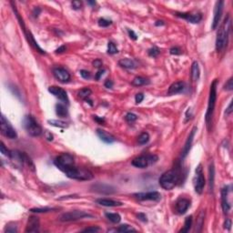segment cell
Wrapping results in <instances>:
<instances>
[{
	"label": "cell",
	"mask_w": 233,
	"mask_h": 233,
	"mask_svg": "<svg viewBox=\"0 0 233 233\" xmlns=\"http://www.w3.org/2000/svg\"><path fill=\"white\" fill-rule=\"evenodd\" d=\"M230 28H231V19L230 18V16H227V18L225 19L217 34V38H216L217 51L220 52L225 48L228 43V38H229V35L230 32Z\"/></svg>",
	"instance_id": "1"
},
{
	"label": "cell",
	"mask_w": 233,
	"mask_h": 233,
	"mask_svg": "<svg viewBox=\"0 0 233 233\" xmlns=\"http://www.w3.org/2000/svg\"><path fill=\"white\" fill-rule=\"evenodd\" d=\"M63 172L66 175V177L77 180H90L94 177L93 173L90 170L84 168L75 167V165L65 168Z\"/></svg>",
	"instance_id": "2"
},
{
	"label": "cell",
	"mask_w": 233,
	"mask_h": 233,
	"mask_svg": "<svg viewBox=\"0 0 233 233\" xmlns=\"http://www.w3.org/2000/svg\"><path fill=\"white\" fill-rule=\"evenodd\" d=\"M179 175L176 169H170L166 171L159 177V185L166 190H170L177 185Z\"/></svg>",
	"instance_id": "3"
},
{
	"label": "cell",
	"mask_w": 233,
	"mask_h": 233,
	"mask_svg": "<svg viewBox=\"0 0 233 233\" xmlns=\"http://www.w3.org/2000/svg\"><path fill=\"white\" fill-rule=\"evenodd\" d=\"M217 84H218V80L215 79L214 81L211 83V85H210L208 109H207V112H206L205 116L206 122H207L208 125H209L210 120L212 119V115H213L215 106H216V100H217Z\"/></svg>",
	"instance_id": "4"
},
{
	"label": "cell",
	"mask_w": 233,
	"mask_h": 233,
	"mask_svg": "<svg viewBox=\"0 0 233 233\" xmlns=\"http://www.w3.org/2000/svg\"><path fill=\"white\" fill-rule=\"evenodd\" d=\"M24 127L28 133L32 137H39L42 134V128L31 115L26 116L24 119Z\"/></svg>",
	"instance_id": "5"
},
{
	"label": "cell",
	"mask_w": 233,
	"mask_h": 233,
	"mask_svg": "<svg viewBox=\"0 0 233 233\" xmlns=\"http://www.w3.org/2000/svg\"><path fill=\"white\" fill-rule=\"evenodd\" d=\"M12 4V3H11ZM12 6H13V4H12ZM13 10H14V12H15V14H16V16H17V18L19 19V24H20V26H21V28L23 29V31H24V34H25V36L27 37V39H28V43L32 46V47H34L37 51H38L39 53H41V54H46V52H45V50H43L41 47L38 46V44H37V42L35 40V38L33 37V35L27 30V28L25 27V23H24V20L23 19H21V17L19 16V12L17 11V8H16V7L15 6H13Z\"/></svg>",
	"instance_id": "6"
},
{
	"label": "cell",
	"mask_w": 233,
	"mask_h": 233,
	"mask_svg": "<svg viewBox=\"0 0 233 233\" xmlns=\"http://www.w3.org/2000/svg\"><path fill=\"white\" fill-rule=\"evenodd\" d=\"M158 156L156 155H142L132 160V165L136 168H145L156 163L158 161Z\"/></svg>",
	"instance_id": "7"
},
{
	"label": "cell",
	"mask_w": 233,
	"mask_h": 233,
	"mask_svg": "<svg viewBox=\"0 0 233 233\" xmlns=\"http://www.w3.org/2000/svg\"><path fill=\"white\" fill-rule=\"evenodd\" d=\"M85 218H93V215L89 214L87 212H85V211L74 210V211H69V212H66V213L60 215L58 220L60 221L66 222V221H75V220H82Z\"/></svg>",
	"instance_id": "8"
},
{
	"label": "cell",
	"mask_w": 233,
	"mask_h": 233,
	"mask_svg": "<svg viewBox=\"0 0 233 233\" xmlns=\"http://www.w3.org/2000/svg\"><path fill=\"white\" fill-rule=\"evenodd\" d=\"M54 164L56 165V168H58L61 171H63L65 168L74 166V158L69 153H63L57 156L55 159Z\"/></svg>",
	"instance_id": "9"
},
{
	"label": "cell",
	"mask_w": 233,
	"mask_h": 233,
	"mask_svg": "<svg viewBox=\"0 0 233 233\" xmlns=\"http://www.w3.org/2000/svg\"><path fill=\"white\" fill-rule=\"evenodd\" d=\"M0 130L1 133L7 137L9 140H16L18 138V134L15 130V129L12 127L9 121L5 118L4 115L1 116V120H0Z\"/></svg>",
	"instance_id": "10"
},
{
	"label": "cell",
	"mask_w": 233,
	"mask_h": 233,
	"mask_svg": "<svg viewBox=\"0 0 233 233\" xmlns=\"http://www.w3.org/2000/svg\"><path fill=\"white\" fill-rule=\"evenodd\" d=\"M195 172H196V176H195V179H194L195 191H196L198 194H201L203 192V189H204L206 182L204 173H203V169H202V166L200 164L197 167Z\"/></svg>",
	"instance_id": "11"
},
{
	"label": "cell",
	"mask_w": 233,
	"mask_h": 233,
	"mask_svg": "<svg viewBox=\"0 0 233 233\" xmlns=\"http://www.w3.org/2000/svg\"><path fill=\"white\" fill-rule=\"evenodd\" d=\"M230 192V187L226 186L221 189V207L225 214H228L231 209L230 201L229 200V194Z\"/></svg>",
	"instance_id": "12"
},
{
	"label": "cell",
	"mask_w": 233,
	"mask_h": 233,
	"mask_svg": "<svg viewBox=\"0 0 233 233\" xmlns=\"http://www.w3.org/2000/svg\"><path fill=\"white\" fill-rule=\"evenodd\" d=\"M137 199L139 200H154L158 201L161 199V194L158 191H149V192H140L133 194Z\"/></svg>",
	"instance_id": "13"
},
{
	"label": "cell",
	"mask_w": 233,
	"mask_h": 233,
	"mask_svg": "<svg viewBox=\"0 0 233 233\" xmlns=\"http://www.w3.org/2000/svg\"><path fill=\"white\" fill-rule=\"evenodd\" d=\"M176 16L178 18L185 19L188 22H190L192 24H198L201 21L202 19V15L200 13H180L177 12Z\"/></svg>",
	"instance_id": "14"
},
{
	"label": "cell",
	"mask_w": 233,
	"mask_h": 233,
	"mask_svg": "<svg viewBox=\"0 0 233 233\" xmlns=\"http://www.w3.org/2000/svg\"><path fill=\"white\" fill-rule=\"evenodd\" d=\"M224 8V1H218L216 3L214 9V19H213V22H212V26L211 28L212 29H216L217 27L219 26V23L220 21L221 16H222V12H223Z\"/></svg>",
	"instance_id": "15"
},
{
	"label": "cell",
	"mask_w": 233,
	"mask_h": 233,
	"mask_svg": "<svg viewBox=\"0 0 233 233\" xmlns=\"http://www.w3.org/2000/svg\"><path fill=\"white\" fill-rule=\"evenodd\" d=\"M48 91L52 94V95H54L56 98H57L59 100H61L62 102L66 103V104H68V102H69L67 94H66V92L63 88L56 87V86H52V87H48Z\"/></svg>",
	"instance_id": "16"
},
{
	"label": "cell",
	"mask_w": 233,
	"mask_h": 233,
	"mask_svg": "<svg viewBox=\"0 0 233 233\" xmlns=\"http://www.w3.org/2000/svg\"><path fill=\"white\" fill-rule=\"evenodd\" d=\"M53 74H54V76H55V77H56V79H57L58 81L62 82V83H66V82H68V81L70 80V78H71L70 74L68 73V71L66 70L65 68H63V67H60V66L55 67V68L53 69Z\"/></svg>",
	"instance_id": "17"
},
{
	"label": "cell",
	"mask_w": 233,
	"mask_h": 233,
	"mask_svg": "<svg viewBox=\"0 0 233 233\" xmlns=\"http://www.w3.org/2000/svg\"><path fill=\"white\" fill-rule=\"evenodd\" d=\"M39 227H40V222L39 219L37 216H31L28 218L27 228H26V232H34L37 233L39 231Z\"/></svg>",
	"instance_id": "18"
},
{
	"label": "cell",
	"mask_w": 233,
	"mask_h": 233,
	"mask_svg": "<svg viewBox=\"0 0 233 233\" xmlns=\"http://www.w3.org/2000/svg\"><path fill=\"white\" fill-rule=\"evenodd\" d=\"M197 130H198L197 127H194V128L192 129L191 132H190L189 136L188 137V140H187L186 143H185V145H184V148L182 149V153H181V158H182V159H184L186 158L187 155L188 154V152H189V150H190V148H191V145H192L193 139H194V137H195V133H196Z\"/></svg>",
	"instance_id": "19"
},
{
	"label": "cell",
	"mask_w": 233,
	"mask_h": 233,
	"mask_svg": "<svg viewBox=\"0 0 233 233\" xmlns=\"http://www.w3.org/2000/svg\"><path fill=\"white\" fill-rule=\"evenodd\" d=\"M93 188L95 191H97L98 193H102V194H111L116 191L115 188L109 186V185H107V184H101V183L94 185Z\"/></svg>",
	"instance_id": "20"
},
{
	"label": "cell",
	"mask_w": 233,
	"mask_h": 233,
	"mask_svg": "<svg viewBox=\"0 0 233 233\" xmlns=\"http://www.w3.org/2000/svg\"><path fill=\"white\" fill-rule=\"evenodd\" d=\"M97 135L102 141H104L105 143H108V144H111L116 141V139L113 135H111L110 133H109L107 131L100 130V129L97 130Z\"/></svg>",
	"instance_id": "21"
},
{
	"label": "cell",
	"mask_w": 233,
	"mask_h": 233,
	"mask_svg": "<svg viewBox=\"0 0 233 233\" xmlns=\"http://www.w3.org/2000/svg\"><path fill=\"white\" fill-rule=\"evenodd\" d=\"M190 202L187 199H179L176 202V209L179 214H184L188 209Z\"/></svg>",
	"instance_id": "22"
},
{
	"label": "cell",
	"mask_w": 233,
	"mask_h": 233,
	"mask_svg": "<svg viewBox=\"0 0 233 233\" xmlns=\"http://www.w3.org/2000/svg\"><path fill=\"white\" fill-rule=\"evenodd\" d=\"M184 88H185V83L182 81H177V82H174L173 84L170 85L168 90V95H176V94L182 92L184 90Z\"/></svg>",
	"instance_id": "23"
},
{
	"label": "cell",
	"mask_w": 233,
	"mask_h": 233,
	"mask_svg": "<svg viewBox=\"0 0 233 233\" xmlns=\"http://www.w3.org/2000/svg\"><path fill=\"white\" fill-rule=\"evenodd\" d=\"M96 202L104 207H119V206L123 205V203L120 201L113 200L109 199H98Z\"/></svg>",
	"instance_id": "24"
},
{
	"label": "cell",
	"mask_w": 233,
	"mask_h": 233,
	"mask_svg": "<svg viewBox=\"0 0 233 233\" xmlns=\"http://www.w3.org/2000/svg\"><path fill=\"white\" fill-rule=\"evenodd\" d=\"M119 65L120 66L123 68H126V69H133L136 67V64L135 62L130 59V58H123L120 59L119 61Z\"/></svg>",
	"instance_id": "25"
},
{
	"label": "cell",
	"mask_w": 233,
	"mask_h": 233,
	"mask_svg": "<svg viewBox=\"0 0 233 233\" xmlns=\"http://www.w3.org/2000/svg\"><path fill=\"white\" fill-rule=\"evenodd\" d=\"M56 113L60 118H66L67 116V109L65 105L61 103H57L56 105Z\"/></svg>",
	"instance_id": "26"
},
{
	"label": "cell",
	"mask_w": 233,
	"mask_h": 233,
	"mask_svg": "<svg viewBox=\"0 0 233 233\" xmlns=\"http://www.w3.org/2000/svg\"><path fill=\"white\" fill-rule=\"evenodd\" d=\"M199 75H200V70H199V63L195 61L191 66V77L193 81H197L199 78Z\"/></svg>",
	"instance_id": "27"
},
{
	"label": "cell",
	"mask_w": 233,
	"mask_h": 233,
	"mask_svg": "<svg viewBox=\"0 0 233 233\" xmlns=\"http://www.w3.org/2000/svg\"><path fill=\"white\" fill-rule=\"evenodd\" d=\"M209 189L212 191L214 188V177H215V168L213 162L210 163L209 168Z\"/></svg>",
	"instance_id": "28"
},
{
	"label": "cell",
	"mask_w": 233,
	"mask_h": 233,
	"mask_svg": "<svg viewBox=\"0 0 233 233\" xmlns=\"http://www.w3.org/2000/svg\"><path fill=\"white\" fill-rule=\"evenodd\" d=\"M147 84H149V80L145 77H137L132 81V85L135 87H140V86Z\"/></svg>",
	"instance_id": "29"
},
{
	"label": "cell",
	"mask_w": 233,
	"mask_h": 233,
	"mask_svg": "<svg viewBox=\"0 0 233 233\" xmlns=\"http://www.w3.org/2000/svg\"><path fill=\"white\" fill-rule=\"evenodd\" d=\"M92 94V90L88 87H85V88H82L78 91V97L82 99H87V98H89V96Z\"/></svg>",
	"instance_id": "30"
},
{
	"label": "cell",
	"mask_w": 233,
	"mask_h": 233,
	"mask_svg": "<svg viewBox=\"0 0 233 233\" xmlns=\"http://www.w3.org/2000/svg\"><path fill=\"white\" fill-rule=\"evenodd\" d=\"M105 216L107 217V219L109 220H110L113 223H119L121 220L120 215L118 214V213H106Z\"/></svg>",
	"instance_id": "31"
},
{
	"label": "cell",
	"mask_w": 233,
	"mask_h": 233,
	"mask_svg": "<svg viewBox=\"0 0 233 233\" xmlns=\"http://www.w3.org/2000/svg\"><path fill=\"white\" fill-rule=\"evenodd\" d=\"M117 231H119V232H131V231H134V232H136L137 231V230L136 229H134L132 226L130 225H128V224H123L121 226H119L117 230H116Z\"/></svg>",
	"instance_id": "32"
},
{
	"label": "cell",
	"mask_w": 233,
	"mask_h": 233,
	"mask_svg": "<svg viewBox=\"0 0 233 233\" xmlns=\"http://www.w3.org/2000/svg\"><path fill=\"white\" fill-rule=\"evenodd\" d=\"M191 226H192V216H189V217L186 218L184 227L179 230V232H188L190 228H191Z\"/></svg>",
	"instance_id": "33"
},
{
	"label": "cell",
	"mask_w": 233,
	"mask_h": 233,
	"mask_svg": "<svg viewBox=\"0 0 233 233\" xmlns=\"http://www.w3.org/2000/svg\"><path fill=\"white\" fill-rule=\"evenodd\" d=\"M56 209L54 208H48V207H45V208H33L30 209L31 212H35V213H46V212H50L53 210H56Z\"/></svg>",
	"instance_id": "34"
},
{
	"label": "cell",
	"mask_w": 233,
	"mask_h": 233,
	"mask_svg": "<svg viewBox=\"0 0 233 233\" xmlns=\"http://www.w3.org/2000/svg\"><path fill=\"white\" fill-rule=\"evenodd\" d=\"M149 135L148 132H143L141 133L139 138H138V142L140 145H145L149 142Z\"/></svg>",
	"instance_id": "35"
},
{
	"label": "cell",
	"mask_w": 233,
	"mask_h": 233,
	"mask_svg": "<svg viewBox=\"0 0 233 233\" xmlns=\"http://www.w3.org/2000/svg\"><path fill=\"white\" fill-rule=\"evenodd\" d=\"M48 123L51 126H54L56 128H66V123L64 121H60V120H56V119H51L48 120Z\"/></svg>",
	"instance_id": "36"
},
{
	"label": "cell",
	"mask_w": 233,
	"mask_h": 233,
	"mask_svg": "<svg viewBox=\"0 0 233 233\" xmlns=\"http://www.w3.org/2000/svg\"><path fill=\"white\" fill-rule=\"evenodd\" d=\"M119 50H118V47H116V45L113 43V42H109V45H108V53L110 54V55H113V54H116L118 53Z\"/></svg>",
	"instance_id": "37"
},
{
	"label": "cell",
	"mask_w": 233,
	"mask_h": 233,
	"mask_svg": "<svg viewBox=\"0 0 233 233\" xmlns=\"http://www.w3.org/2000/svg\"><path fill=\"white\" fill-rule=\"evenodd\" d=\"M148 53H149V55L150 56L156 57V56H158L159 55V53H160V50H159V47H151V48H149V51H148Z\"/></svg>",
	"instance_id": "38"
},
{
	"label": "cell",
	"mask_w": 233,
	"mask_h": 233,
	"mask_svg": "<svg viewBox=\"0 0 233 233\" xmlns=\"http://www.w3.org/2000/svg\"><path fill=\"white\" fill-rule=\"evenodd\" d=\"M112 24L111 20H109V19H100L98 20V26L99 27H102V28H107L109 26H110Z\"/></svg>",
	"instance_id": "39"
},
{
	"label": "cell",
	"mask_w": 233,
	"mask_h": 233,
	"mask_svg": "<svg viewBox=\"0 0 233 233\" xmlns=\"http://www.w3.org/2000/svg\"><path fill=\"white\" fill-rule=\"evenodd\" d=\"M0 151H1V153H2L4 156H7V157L10 158V156H11V151H10L9 149H8L6 148V146H5V144H4L3 142H1Z\"/></svg>",
	"instance_id": "40"
},
{
	"label": "cell",
	"mask_w": 233,
	"mask_h": 233,
	"mask_svg": "<svg viewBox=\"0 0 233 233\" xmlns=\"http://www.w3.org/2000/svg\"><path fill=\"white\" fill-rule=\"evenodd\" d=\"M5 232L8 233H16L18 232V229H17V226L15 224H8L7 225L6 229H5Z\"/></svg>",
	"instance_id": "41"
},
{
	"label": "cell",
	"mask_w": 233,
	"mask_h": 233,
	"mask_svg": "<svg viewBox=\"0 0 233 233\" xmlns=\"http://www.w3.org/2000/svg\"><path fill=\"white\" fill-rule=\"evenodd\" d=\"M125 119H126V120H127L128 122H133L138 119V116H137V115H135L134 113H131V112H130V113H128V114L126 115Z\"/></svg>",
	"instance_id": "42"
},
{
	"label": "cell",
	"mask_w": 233,
	"mask_h": 233,
	"mask_svg": "<svg viewBox=\"0 0 233 233\" xmlns=\"http://www.w3.org/2000/svg\"><path fill=\"white\" fill-rule=\"evenodd\" d=\"M232 77H230L228 81H227V83L224 85V89L225 90H227V91H231L233 89V83H232Z\"/></svg>",
	"instance_id": "43"
},
{
	"label": "cell",
	"mask_w": 233,
	"mask_h": 233,
	"mask_svg": "<svg viewBox=\"0 0 233 233\" xmlns=\"http://www.w3.org/2000/svg\"><path fill=\"white\" fill-rule=\"evenodd\" d=\"M169 53L171 54V55H180L182 52H181V49L179 48V47H171L170 49H169Z\"/></svg>",
	"instance_id": "44"
},
{
	"label": "cell",
	"mask_w": 233,
	"mask_h": 233,
	"mask_svg": "<svg viewBox=\"0 0 233 233\" xmlns=\"http://www.w3.org/2000/svg\"><path fill=\"white\" fill-rule=\"evenodd\" d=\"M71 5H72V8L76 10L80 9V8H82V2H81V1H77V0L72 1V2H71Z\"/></svg>",
	"instance_id": "45"
},
{
	"label": "cell",
	"mask_w": 233,
	"mask_h": 233,
	"mask_svg": "<svg viewBox=\"0 0 233 233\" xmlns=\"http://www.w3.org/2000/svg\"><path fill=\"white\" fill-rule=\"evenodd\" d=\"M100 229L97 226H93V227H89V228H87L83 230V232H98L99 231Z\"/></svg>",
	"instance_id": "46"
},
{
	"label": "cell",
	"mask_w": 233,
	"mask_h": 233,
	"mask_svg": "<svg viewBox=\"0 0 233 233\" xmlns=\"http://www.w3.org/2000/svg\"><path fill=\"white\" fill-rule=\"evenodd\" d=\"M80 76H81L83 78H85V79H88V78H90V77H91L90 73H89L87 70H85V69L80 70Z\"/></svg>",
	"instance_id": "47"
},
{
	"label": "cell",
	"mask_w": 233,
	"mask_h": 233,
	"mask_svg": "<svg viewBox=\"0 0 233 233\" xmlns=\"http://www.w3.org/2000/svg\"><path fill=\"white\" fill-rule=\"evenodd\" d=\"M143 99H144V95L142 93L137 94V95L135 96V101H136V103H138V104L142 102Z\"/></svg>",
	"instance_id": "48"
},
{
	"label": "cell",
	"mask_w": 233,
	"mask_h": 233,
	"mask_svg": "<svg viewBox=\"0 0 233 233\" xmlns=\"http://www.w3.org/2000/svg\"><path fill=\"white\" fill-rule=\"evenodd\" d=\"M128 33H129V36L130 37L131 39H133V40H137L138 39V36H137V34L133 31V30H131V29H128Z\"/></svg>",
	"instance_id": "49"
},
{
	"label": "cell",
	"mask_w": 233,
	"mask_h": 233,
	"mask_svg": "<svg viewBox=\"0 0 233 233\" xmlns=\"http://www.w3.org/2000/svg\"><path fill=\"white\" fill-rule=\"evenodd\" d=\"M224 228L227 229V230H230V228H231V220H230V219L226 220V221L224 223Z\"/></svg>",
	"instance_id": "50"
},
{
	"label": "cell",
	"mask_w": 233,
	"mask_h": 233,
	"mask_svg": "<svg viewBox=\"0 0 233 233\" xmlns=\"http://www.w3.org/2000/svg\"><path fill=\"white\" fill-rule=\"evenodd\" d=\"M138 218H139V220H140L141 221H143V222H146L148 220H147V216L144 214V213H139L138 214Z\"/></svg>",
	"instance_id": "51"
},
{
	"label": "cell",
	"mask_w": 233,
	"mask_h": 233,
	"mask_svg": "<svg viewBox=\"0 0 233 233\" xmlns=\"http://www.w3.org/2000/svg\"><path fill=\"white\" fill-rule=\"evenodd\" d=\"M93 66L96 67H100L102 66V61L100 59H96L95 61H93Z\"/></svg>",
	"instance_id": "52"
},
{
	"label": "cell",
	"mask_w": 233,
	"mask_h": 233,
	"mask_svg": "<svg viewBox=\"0 0 233 233\" xmlns=\"http://www.w3.org/2000/svg\"><path fill=\"white\" fill-rule=\"evenodd\" d=\"M113 81L110 80V79H108V80H106V82H105V87H108V88H111L112 87H113Z\"/></svg>",
	"instance_id": "53"
},
{
	"label": "cell",
	"mask_w": 233,
	"mask_h": 233,
	"mask_svg": "<svg viewBox=\"0 0 233 233\" xmlns=\"http://www.w3.org/2000/svg\"><path fill=\"white\" fill-rule=\"evenodd\" d=\"M231 112H232V101L230 103V105H229V107L227 108V109H226V115H230V114H231Z\"/></svg>",
	"instance_id": "54"
},
{
	"label": "cell",
	"mask_w": 233,
	"mask_h": 233,
	"mask_svg": "<svg viewBox=\"0 0 233 233\" xmlns=\"http://www.w3.org/2000/svg\"><path fill=\"white\" fill-rule=\"evenodd\" d=\"M66 49V46H61V47H59L56 50V54H60V53H63V52H65Z\"/></svg>",
	"instance_id": "55"
},
{
	"label": "cell",
	"mask_w": 233,
	"mask_h": 233,
	"mask_svg": "<svg viewBox=\"0 0 233 233\" xmlns=\"http://www.w3.org/2000/svg\"><path fill=\"white\" fill-rule=\"evenodd\" d=\"M104 72H105V69H99V70L98 71V73L96 74V79H98H98L100 78V77L103 75Z\"/></svg>",
	"instance_id": "56"
},
{
	"label": "cell",
	"mask_w": 233,
	"mask_h": 233,
	"mask_svg": "<svg viewBox=\"0 0 233 233\" xmlns=\"http://www.w3.org/2000/svg\"><path fill=\"white\" fill-rule=\"evenodd\" d=\"M40 8H35L34 9V12H33V14H34V16L35 17H38V15H39V13H40Z\"/></svg>",
	"instance_id": "57"
},
{
	"label": "cell",
	"mask_w": 233,
	"mask_h": 233,
	"mask_svg": "<svg viewBox=\"0 0 233 233\" xmlns=\"http://www.w3.org/2000/svg\"><path fill=\"white\" fill-rule=\"evenodd\" d=\"M46 138H47L48 140H53V136H52V135H51L48 131L46 132Z\"/></svg>",
	"instance_id": "58"
},
{
	"label": "cell",
	"mask_w": 233,
	"mask_h": 233,
	"mask_svg": "<svg viewBox=\"0 0 233 233\" xmlns=\"http://www.w3.org/2000/svg\"><path fill=\"white\" fill-rule=\"evenodd\" d=\"M155 25H156L157 27H159V26H164L165 23H164V21H162V20H159V21H157V22L155 23Z\"/></svg>",
	"instance_id": "59"
},
{
	"label": "cell",
	"mask_w": 233,
	"mask_h": 233,
	"mask_svg": "<svg viewBox=\"0 0 233 233\" xmlns=\"http://www.w3.org/2000/svg\"><path fill=\"white\" fill-rule=\"evenodd\" d=\"M94 119H95L97 121L99 122V123H102V122H104V119H99V118H98L97 116H95V117H94Z\"/></svg>",
	"instance_id": "60"
},
{
	"label": "cell",
	"mask_w": 233,
	"mask_h": 233,
	"mask_svg": "<svg viewBox=\"0 0 233 233\" xmlns=\"http://www.w3.org/2000/svg\"><path fill=\"white\" fill-rule=\"evenodd\" d=\"M87 4H89V5H96V2H91V1H87Z\"/></svg>",
	"instance_id": "61"
}]
</instances>
